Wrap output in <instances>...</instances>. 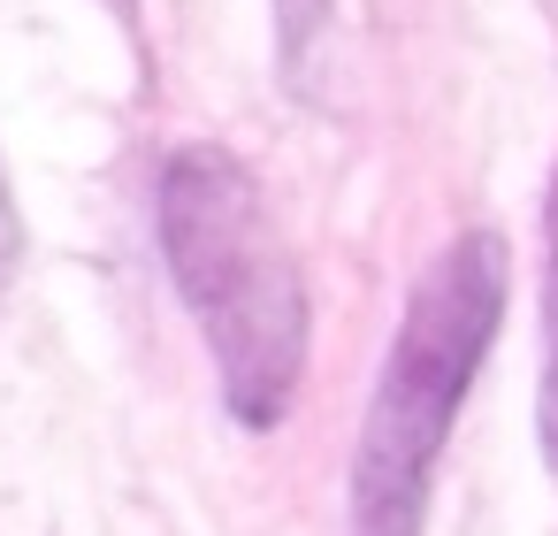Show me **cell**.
<instances>
[{"mask_svg": "<svg viewBox=\"0 0 558 536\" xmlns=\"http://www.w3.org/2000/svg\"><path fill=\"white\" fill-rule=\"evenodd\" d=\"M154 238L192 307L238 429H276L306 376V276L230 146H177L154 177Z\"/></svg>", "mask_w": 558, "mask_h": 536, "instance_id": "cell-1", "label": "cell"}, {"mask_svg": "<svg viewBox=\"0 0 558 536\" xmlns=\"http://www.w3.org/2000/svg\"><path fill=\"white\" fill-rule=\"evenodd\" d=\"M123 9H131V0H123Z\"/></svg>", "mask_w": 558, "mask_h": 536, "instance_id": "cell-6", "label": "cell"}, {"mask_svg": "<svg viewBox=\"0 0 558 536\" xmlns=\"http://www.w3.org/2000/svg\"><path fill=\"white\" fill-rule=\"evenodd\" d=\"M16 261H24V215H16L9 184H0V284L16 276Z\"/></svg>", "mask_w": 558, "mask_h": 536, "instance_id": "cell-5", "label": "cell"}, {"mask_svg": "<svg viewBox=\"0 0 558 536\" xmlns=\"http://www.w3.org/2000/svg\"><path fill=\"white\" fill-rule=\"evenodd\" d=\"M550 261H543V383H535V437H543V460L558 467V184H550Z\"/></svg>", "mask_w": 558, "mask_h": 536, "instance_id": "cell-3", "label": "cell"}, {"mask_svg": "<svg viewBox=\"0 0 558 536\" xmlns=\"http://www.w3.org/2000/svg\"><path fill=\"white\" fill-rule=\"evenodd\" d=\"M505 291H512V253L497 230H466L421 269L405 322L390 337V360L375 376L367 421H360L352 536H421L444 437L497 345Z\"/></svg>", "mask_w": 558, "mask_h": 536, "instance_id": "cell-2", "label": "cell"}, {"mask_svg": "<svg viewBox=\"0 0 558 536\" xmlns=\"http://www.w3.org/2000/svg\"><path fill=\"white\" fill-rule=\"evenodd\" d=\"M268 9H276V55H283V70L306 78L314 39L329 32V9H337V0H268Z\"/></svg>", "mask_w": 558, "mask_h": 536, "instance_id": "cell-4", "label": "cell"}]
</instances>
